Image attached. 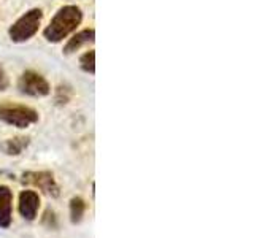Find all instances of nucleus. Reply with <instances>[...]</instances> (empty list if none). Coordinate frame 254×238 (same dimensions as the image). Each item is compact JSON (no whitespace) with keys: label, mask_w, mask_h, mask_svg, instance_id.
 Instances as JSON below:
<instances>
[{"label":"nucleus","mask_w":254,"mask_h":238,"mask_svg":"<svg viewBox=\"0 0 254 238\" xmlns=\"http://www.w3.org/2000/svg\"><path fill=\"white\" fill-rule=\"evenodd\" d=\"M83 19V13L78 6L67 5L56 13L50 26L45 29V38L51 43H59L73 32Z\"/></svg>","instance_id":"1"},{"label":"nucleus","mask_w":254,"mask_h":238,"mask_svg":"<svg viewBox=\"0 0 254 238\" xmlns=\"http://www.w3.org/2000/svg\"><path fill=\"white\" fill-rule=\"evenodd\" d=\"M0 121L18 129H27L38 121V113L30 107L18 103H2L0 105Z\"/></svg>","instance_id":"2"},{"label":"nucleus","mask_w":254,"mask_h":238,"mask_svg":"<svg viewBox=\"0 0 254 238\" xmlns=\"http://www.w3.org/2000/svg\"><path fill=\"white\" fill-rule=\"evenodd\" d=\"M42 18H43L42 10H37L35 8V10L27 11L10 27V32H8L10 38L16 43L27 42L29 38H32L37 34L40 24H42Z\"/></svg>","instance_id":"3"},{"label":"nucleus","mask_w":254,"mask_h":238,"mask_svg":"<svg viewBox=\"0 0 254 238\" xmlns=\"http://www.w3.org/2000/svg\"><path fill=\"white\" fill-rule=\"evenodd\" d=\"M18 87L22 94L32 95V97H45V95L50 94V84H48L46 79L38 75L37 71H24L21 75L19 81H18Z\"/></svg>","instance_id":"4"},{"label":"nucleus","mask_w":254,"mask_h":238,"mask_svg":"<svg viewBox=\"0 0 254 238\" xmlns=\"http://www.w3.org/2000/svg\"><path fill=\"white\" fill-rule=\"evenodd\" d=\"M24 181L30 182V184L37 186L42 189L45 194L51 197L59 195V186L54 179V175L51 172H35V173H27L24 175Z\"/></svg>","instance_id":"5"},{"label":"nucleus","mask_w":254,"mask_h":238,"mask_svg":"<svg viewBox=\"0 0 254 238\" xmlns=\"http://www.w3.org/2000/svg\"><path fill=\"white\" fill-rule=\"evenodd\" d=\"M19 213L26 221H34L40 210V195L35 190H22L19 194Z\"/></svg>","instance_id":"6"},{"label":"nucleus","mask_w":254,"mask_h":238,"mask_svg":"<svg viewBox=\"0 0 254 238\" xmlns=\"http://www.w3.org/2000/svg\"><path fill=\"white\" fill-rule=\"evenodd\" d=\"M13 221V192L8 186H0V229H8Z\"/></svg>","instance_id":"7"},{"label":"nucleus","mask_w":254,"mask_h":238,"mask_svg":"<svg viewBox=\"0 0 254 238\" xmlns=\"http://www.w3.org/2000/svg\"><path fill=\"white\" fill-rule=\"evenodd\" d=\"M92 42H94V29H86L83 32H79V34H76L73 38H70V42L67 43L64 53H65V54H71V53L78 51L79 48H83L84 45L92 43Z\"/></svg>","instance_id":"8"},{"label":"nucleus","mask_w":254,"mask_h":238,"mask_svg":"<svg viewBox=\"0 0 254 238\" xmlns=\"http://www.w3.org/2000/svg\"><path fill=\"white\" fill-rule=\"evenodd\" d=\"M84 211H86V203L81 197H73L70 200V219L73 224H78L81 222L83 216H84Z\"/></svg>","instance_id":"9"},{"label":"nucleus","mask_w":254,"mask_h":238,"mask_svg":"<svg viewBox=\"0 0 254 238\" xmlns=\"http://www.w3.org/2000/svg\"><path fill=\"white\" fill-rule=\"evenodd\" d=\"M27 145H29V138H22V137L11 138V140L6 141L5 151H6V154H10V156H18L22 153V149Z\"/></svg>","instance_id":"10"},{"label":"nucleus","mask_w":254,"mask_h":238,"mask_svg":"<svg viewBox=\"0 0 254 238\" xmlns=\"http://www.w3.org/2000/svg\"><path fill=\"white\" fill-rule=\"evenodd\" d=\"M95 53L94 51H87L81 59H79V63H81V68L87 73H94L95 71Z\"/></svg>","instance_id":"11"},{"label":"nucleus","mask_w":254,"mask_h":238,"mask_svg":"<svg viewBox=\"0 0 254 238\" xmlns=\"http://www.w3.org/2000/svg\"><path fill=\"white\" fill-rule=\"evenodd\" d=\"M8 84H10V81H8V76L5 73L3 67L0 65V91H5L6 87H8Z\"/></svg>","instance_id":"12"}]
</instances>
